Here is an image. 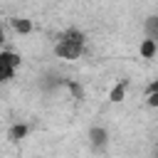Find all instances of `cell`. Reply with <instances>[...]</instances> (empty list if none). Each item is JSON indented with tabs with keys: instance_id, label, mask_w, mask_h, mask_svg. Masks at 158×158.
I'll return each instance as SVG.
<instances>
[{
	"instance_id": "obj_2",
	"label": "cell",
	"mask_w": 158,
	"mask_h": 158,
	"mask_svg": "<svg viewBox=\"0 0 158 158\" xmlns=\"http://www.w3.org/2000/svg\"><path fill=\"white\" fill-rule=\"evenodd\" d=\"M15 67H20V57L15 54V52H2L0 54V74H2V79L5 81H10L12 77H15Z\"/></svg>"
},
{
	"instance_id": "obj_4",
	"label": "cell",
	"mask_w": 158,
	"mask_h": 158,
	"mask_svg": "<svg viewBox=\"0 0 158 158\" xmlns=\"http://www.w3.org/2000/svg\"><path fill=\"white\" fill-rule=\"evenodd\" d=\"M89 138H91V143H94V146H104V143H106V128L94 126V128L89 131Z\"/></svg>"
},
{
	"instance_id": "obj_9",
	"label": "cell",
	"mask_w": 158,
	"mask_h": 158,
	"mask_svg": "<svg viewBox=\"0 0 158 158\" xmlns=\"http://www.w3.org/2000/svg\"><path fill=\"white\" fill-rule=\"evenodd\" d=\"M151 91H158V79H156V81H151V86H148V94H151Z\"/></svg>"
},
{
	"instance_id": "obj_8",
	"label": "cell",
	"mask_w": 158,
	"mask_h": 158,
	"mask_svg": "<svg viewBox=\"0 0 158 158\" xmlns=\"http://www.w3.org/2000/svg\"><path fill=\"white\" fill-rule=\"evenodd\" d=\"M123 94H126V89H123V84H118V86H114V89H111L109 99H111V101H121V99H123Z\"/></svg>"
},
{
	"instance_id": "obj_5",
	"label": "cell",
	"mask_w": 158,
	"mask_h": 158,
	"mask_svg": "<svg viewBox=\"0 0 158 158\" xmlns=\"http://www.w3.org/2000/svg\"><path fill=\"white\" fill-rule=\"evenodd\" d=\"M12 27H15V32H22V35H30V32H32V22L25 20V17L12 20Z\"/></svg>"
},
{
	"instance_id": "obj_6",
	"label": "cell",
	"mask_w": 158,
	"mask_h": 158,
	"mask_svg": "<svg viewBox=\"0 0 158 158\" xmlns=\"http://www.w3.org/2000/svg\"><path fill=\"white\" fill-rule=\"evenodd\" d=\"M146 35H148L151 40H158V17L146 20Z\"/></svg>"
},
{
	"instance_id": "obj_1",
	"label": "cell",
	"mask_w": 158,
	"mask_h": 158,
	"mask_svg": "<svg viewBox=\"0 0 158 158\" xmlns=\"http://www.w3.org/2000/svg\"><path fill=\"white\" fill-rule=\"evenodd\" d=\"M54 52L62 59H79V54L84 52V37L77 30H67L64 35H59Z\"/></svg>"
},
{
	"instance_id": "obj_7",
	"label": "cell",
	"mask_w": 158,
	"mask_h": 158,
	"mask_svg": "<svg viewBox=\"0 0 158 158\" xmlns=\"http://www.w3.org/2000/svg\"><path fill=\"white\" fill-rule=\"evenodd\" d=\"M25 133H27V126L17 123V126H12V128H10V141H20Z\"/></svg>"
},
{
	"instance_id": "obj_3",
	"label": "cell",
	"mask_w": 158,
	"mask_h": 158,
	"mask_svg": "<svg viewBox=\"0 0 158 158\" xmlns=\"http://www.w3.org/2000/svg\"><path fill=\"white\" fill-rule=\"evenodd\" d=\"M156 49H158V40H151V37H146V40H143V44H141V57L151 59V57L156 54Z\"/></svg>"
}]
</instances>
